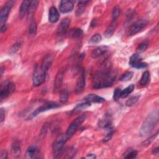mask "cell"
<instances>
[{"mask_svg": "<svg viewBox=\"0 0 159 159\" xmlns=\"http://www.w3.org/2000/svg\"><path fill=\"white\" fill-rule=\"evenodd\" d=\"M116 76V72L112 70L110 66H106L105 70L95 75L94 78L93 88L100 89L111 86Z\"/></svg>", "mask_w": 159, "mask_h": 159, "instance_id": "cell-1", "label": "cell"}, {"mask_svg": "<svg viewBox=\"0 0 159 159\" xmlns=\"http://www.w3.org/2000/svg\"><path fill=\"white\" fill-rule=\"evenodd\" d=\"M158 111L157 109L153 112L150 113L143 122L140 130V135L143 137L150 134L158 123Z\"/></svg>", "mask_w": 159, "mask_h": 159, "instance_id": "cell-2", "label": "cell"}, {"mask_svg": "<svg viewBox=\"0 0 159 159\" xmlns=\"http://www.w3.org/2000/svg\"><path fill=\"white\" fill-rule=\"evenodd\" d=\"M69 138L65 134L58 135L55 139L53 145V150L54 153V158H58L63 151V147L66 142Z\"/></svg>", "mask_w": 159, "mask_h": 159, "instance_id": "cell-3", "label": "cell"}, {"mask_svg": "<svg viewBox=\"0 0 159 159\" xmlns=\"http://www.w3.org/2000/svg\"><path fill=\"white\" fill-rule=\"evenodd\" d=\"M87 117V114L86 113L83 114L80 116H79L77 118H76L68 126L66 132V135H67V137L68 138L71 137L74 133L76 132V130L78 129V128L80 126V125L85 120V119H86Z\"/></svg>", "mask_w": 159, "mask_h": 159, "instance_id": "cell-4", "label": "cell"}, {"mask_svg": "<svg viewBox=\"0 0 159 159\" xmlns=\"http://www.w3.org/2000/svg\"><path fill=\"white\" fill-rule=\"evenodd\" d=\"M46 75L47 71L43 70L40 66L36 68L32 77L34 86H39L41 85L45 81Z\"/></svg>", "mask_w": 159, "mask_h": 159, "instance_id": "cell-5", "label": "cell"}, {"mask_svg": "<svg viewBox=\"0 0 159 159\" xmlns=\"http://www.w3.org/2000/svg\"><path fill=\"white\" fill-rule=\"evenodd\" d=\"M60 106L58 103L56 102H53V101H48L47 102H45L44 104H43L42 106H41L40 107H38L37 109H35L31 114L30 116H29V117L28 119H32L34 117H35L36 116H37L39 113L52 109H56L59 107Z\"/></svg>", "mask_w": 159, "mask_h": 159, "instance_id": "cell-6", "label": "cell"}, {"mask_svg": "<svg viewBox=\"0 0 159 159\" xmlns=\"http://www.w3.org/2000/svg\"><path fill=\"white\" fill-rule=\"evenodd\" d=\"M14 2H15V1H9L7 2L4 4V6L2 7V8L1 11V14H0L1 27L6 25V22L8 17L9 12L11 11L12 6L14 4Z\"/></svg>", "mask_w": 159, "mask_h": 159, "instance_id": "cell-7", "label": "cell"}, {"mask_svg": "<svg viewBox=\"0 0 159 159\" xmlns=\"http://www.w3.org/2000/svg\"><path fill=\"white\" fill-rule=\"evenodd\" d=\"M147 24V22L146 20L142 19L140 20H138L135 23H134L129 29L128 34L129 35H134L140 31H141L143 28L146 27Z\"/></svg>", "mask_w": 159, "mask_h": 159, "instance_id": "cell-8", "label": "cell"}, {"mask_svg": "<svg viewBox=\"0 0 159 159\" xmlns=\"http://www.w3.org/2000/svg\"><path fill=\"white\" fill-rule=\"evenodd\" d=\"M15 84L12 82H9L6 83L1 89L0 93V99L1 100H3L6 98L10 94L12 93L15 90Z\"/></svg>", "mask_w": 159, "mask_h": 159, "instance_id": "cell-9", "label": "cell"}, {"mask_svg": "<svg viewBox=\"0 0 159 159\" xmlns=\"http://www.w3.org/2000/svg\"><path fill=\"white\" fill-rule=\"evenodd\" d=\"M85 70H82L76 83L75 91L76 93H80L83 91L85 86Z\"/></svg>", "mask_w": 159, "mask_h": 159, "instance_id": "cell-10", "label": "cell"}, {"mask_svg": "<svg viewBox=\"0 0 159 159\" xmlns=\"http://www.w3.org/2000/svg\"><path fill=\"white\" fill-rule=\"evenodd\" d=\"M73 3L71 1L63 0L59 4V10L61 13H68L71 12L73 9Z\"/></svg>", "mask_w": 159, "mask_h": 159, "instance_id": "cell-11", "label": "cell"}, {"mask_svg": "<svg viewBox=\"0 0 159 159\" xmlns=\"http://www.w3.org/2000/svg\"><path fill=\"white\" fill-rule=\"evenodd\" d=\"M70 24V19L68 18H64L61 20L60 25L57 29V34L62 35L67 32L68 29Z\"/></svg>", "mask_w": 159, "mask_h": 159, "instance_id": "cell-12", "label": "cell"}, {"mask_svg": "<svg viewBox=\"0 0 159 159\" xmlns=\"http://www.w3.org/2000/svg\"><path fill=\"white\" fill-rule=\"evenodd\" d=\"M64 71L65 69L63 68H61L60 70H59L57 74L55 82H54V91L57 92L58 91L60 90L62 81H63V75H64Z\"/></svg>", "mask_w": 159, "mask_h": 159, "instance_id": "cell-13", "label": "cell"}, {"mask_svg": "<svg viewBox=\"0 0 159 159\" xmlns=\"http://www.w3.org/2000/svg\"><path fill=\"white\" fill-rule=\"evenodd\" d=\"M53 60V57L51 54L46 55L42 60V62L40 67L43 70L47 72V71L48 70V69L50 68V67L52 64Z\"/></svg>", "mask_w": 159, "mask_h": 159, "instance_id": "cell-14", "label": "cell"}, {"mask_svg": "<svg viewBox=\"0 0 159 159\" xmlns=\"http://www.w3.org/2000/svg\"><path fill=\"white\" fill-rule=\"evenodd\" d=\"M84 99L85 101L88 102L89 103H101L105 101V99L103 98L94 94H88L84 98Z\"/></svg>", "mask_w": 159, "mask_h": 159, "instance_id": "cell-15", "label": "cell"}, {"mask_svg": "<svg viewBox=\"0 0 159 159\" xmlns=\"http://www.w3.org/2000/svg\"><path fill=\"white\" fill-rule=\"evenodd\" d=\"M59 13L58 10L55 7H51L49 10L48 20L52 23H55L58 21L59 19Z\"/></svg>", "mask_w": 159, "mask_h": 159, "instance_id": "cell-16", "label": "cell"}, {"mask_svg": "<svg viewBox=\"0 0 159 159\" xmlns=\"http://www.w3.org/2000/svg\"><path fill=\"white\" fill-rule=\"evenodd\" d=\"M30 1H23L20 4L19 7V17L20 19H22L25 15L27 13L29 6L30 4Z\"/></svg>", "mask_w": 159, "mask_h": 159, "instance_id": "cell-17", "label": "cell"}, {"mask_svg": "<svg viewBox=\"0 0 159 159\" xmlns=\"http://www.w3.org/2000/svg\"><path fill=\"white\" fill-rule=\"evenodd\" d=\"M142 61V58L139 53L133 54L129 60V65L134 68H135L137 65Z\"/></svg>", "mask_w": 159, "mask_h": 159, "instance_id": "cell-18", "label": "cell"}, {"mask_svg": "<svg viewBox=\"0 0 159 159\" xmlns=\"http://www.w3.org/2000/svg\"><path fill=\"white\" fill-rule=\"evenodd\" d=\"M99 125L101 128L112 129V122L109 116H106L104 119H101L99 122Z\"/></svg>", "mask_w": 159, "mask_h": 159, "instance_id": "cell-19", "label": "cell"}, {"mask_svg": "<svg viewBox=\"0 0 159 159\" xmlns=\"http://www.w3.org/2000/svg\"><path fill=\"white\" fill-rule=\"evenodd\" d=\"M107 47L106 46H101L99 47L96 48L95 50H94L91 53V56L93 58H98L101 55H102L103 54H104L106 51H107Z\"/></svg>", "mask_w": 159, "mask_h": 159, "instance_id": "cell-20", "label": "cell"}, {"mask_svg": "<svg viewBox=\"0 0 159 159\" xmlns=\"http://www.w3.org/2000/svg\"><path fill=\"white\" fill-rule=\"evenodd\" d=\"M38 153V150L36 146L30 145L27 148L25 153V157L27 158H32L35 157V155Z\"/></svg>", "mask_w": 159, "mask_h": 159, "instance_id": "cell-21", "label": "cell"}, {"mask_svg": "<svg viewBox=\"0 0 159 159\" xmlns=\"http://www.w3.org/2000/svg\"><path fill=\"white\" fill-rule=\"evenodd\" d=\"M117 27V22L116 20H112V22L108 26L107 29L105 31V36L106 37H110L114 34L116 28Z\"/></svg>", "mask_w": 159, "mask_h": 159, "instance_id": "cell-22", "label": "cell"}, {"mask_svg": "<svg viewBox=\"0 0 159 159\" xmlns=\"http://www.w3.org/2000/svg\"><path fill=\"white\" fill-rule=\"evenodd\" d=\"M83 32L82 29L80 28H73L70 29L68 35L70 37L73 39H78L81 37L83 35Z\"/></svg>", "mask_w": 159, "mask_h": 159, "instance_id": "cell-23", "label": "cell"}, {"mask_svg": "<svg viewBox=\"0 0 159 159\" xmlns=\"http://www.w3.org/2000/svg\"><path fill=\"white\" fill-rule=\"evenodd\" d=\"M11 150L13 155L14 156H19L20 154L21 148H20V143L18 141L16 140L12 143V147H11Z\"/></svg>", "mask_w": 159, "mask_h": 159, "instance_id": "cell-24", "label": "cell"}, {"mask_svg": "<svg viewBox=\"0 0 159 159\" xmlns=\"http://www.w3.org/2000/svg\"><path fill=\"white\" fill-rule=\"evenodd\" d=\"M37 32V23L34 19H30V24L28 29V34L29 35H34Z\"/></svg>", "mask_w": 159, "mask_h": 159, "instance_id": "cell-25", "label": "cell"}, {"mask_svg": "<svg viewBox=\"0 0 159 159\" xmlns=\"http://www.w3.org/2000/svg\"><path fill=\"white\" fill-rule=\"evenodd\" d=\"M89 2L88 1H80L78 5V9L76 10V16H79L81 15V14L84 11V9L86 8V6H87V4Z\"/></svg>", "mask_w": 159, "mask_h": 159, "instance_id": "cell-26", "label": "cell"}, {"mask_svg": "<svg viewBox=\"0 0 159 159\" xmlns=\"http://www.w3.org/2000/svg\"><path fill=\"white\" fill-rule=\"evenodd\" d=\"M38 3H39V2L37 1H30L28 11H27L28 16L32 17L34 15V12L35 11V9H36V7H37V6L38 5Z\"/></svg>", "mask_w": 159, "mask_h": 159, "instance_id": "cell-27", "label": "cell"}, {"mask_svg": "<svg viewBox=\"0 0 159 159\" xmlns=\"http://www.w3.org/2000/svg\"><path fill=\"white\" fill-rule=\"evenodd\" d=\"M91 106V103L88 102H86L85 101L84 102H83V103H80V104H78V105L76 106V107L72 110L71 112H78L79 111H81V110L83 109H84L85 108H87L89 106Z\"/></svg>", "mask_w": 159, "mask_h": 159, "instance_id": "cell-28", "label": "cell"}, {"mask_svg": "<svg viewBox=\"0 0 159 159\" xmlns=\"http://www.w3.org/2000/svg\"><path fill=\"white\" fill-rule=\"evenodd\" d=\"M135 86L134 84H130L129 86H128L127 88H125L124 90L121 91V98H126L128 96L134 89Z\"/></svg>", "mask_w": 159, "mask_h": 159, "instance_id": "cell-29", "label": "cell"}, {"mask_svg": "<svg viewBox=\"0 0 159 159\" xmlns=\"http://www.w3.org/2000/svg\"><path fill=\"white\" fill-rule=\"evenodd\" d=\"M69 93L67 89H64L60 91V101L61 103H65L68 99Z\"/></svg>", "mask_w": 159, "mask_h": 159, "instance_id": "cell-30", "label": "cell"}, {"mask_svg": "<svg viewBox=\"0 0 159 159\" xmlns=\"http://www.w3.org/2000/svg\"><path fill=\"white\" fill-rule=\"evenodd\" d=\"M101 40H102L101 35L99 34H95L89 39V43L90 45L97 44V43H99L101 41Z\"/></svg>", "mask_w": 159, "mask_h": 159, "instance_id": "cell-31", "label": "cell"}, {"mask_svg": "<svg viewBox=\"0 0 159 159\" xmlns=\"http://www.w3.org/2000/svg\"><path fill=\"white\" fill-rule=\"evenodd\" d=\"M149 79H150V73L148 71H145L143 73L141 77V79L140 80V84L142 86L146 85L148 83Z\"/></svg>", "mask_w": 159, "mask_h": 159, "instance_id": "cell-32", "label": "cell"}, {"mask_svg": "<svg viewBox=\"0 0 159 159\" xmlns=\"http://www.w3.org/2000/svg\"><path fill=\"white\" fill-rule=\"evenodd\" d=\"M140 98V95H135L134 96H132L131 98H130L125 102V104L127 106L130 107L134 106V104H135L137 103V102L138 101V100Z\"/></svg>", "mask_w": 159, "mask_h": 159, "instance_id": "cell-33", "label": "cell"}, {"mask_svg": "<svg viewBox=\"0 0 159 159\" xmlns=\"http://www.w3.org/2000/svg\"><path fill=\"white\" fill-rule=\"evenodd\" d=\"M133 72L132 71H126L122 75L120 78V80L122 81H127L130 80L133 77Z\"/></svg>", "mask_w": 159, "mask_h": 159, "instance_id": "cell-34", "label": "cell"}, {"mask_svg": "<svg viewBox=\"0 0 159 159\" xmlns=\"http://www.w3.org/2000/svg\"><path fill=\"white\" fill-rule=\"evenodd\" d=\"M120 13V8L117 6H115L113 8V10H112V20H116V19L119 17Z\"/></svg>", "mask_w": 159, "mask_h": 159, "instance_id": "cell-35", "label": "cell"}, {"mask_svg": "<svg viewBox=\"0 0 159 159\" xmlns=\"http://www.w3.org/2000/svg\"><path fill=\"white\" fill-rule=\"evenodd\" d=\"M148 43L147 42H142V43H140L139 46L137 47V52L139 53H142V52H143L144 51L146 50V49L148 48Z\"/></svg>", "mask_w": 159, "mask_h": 159, "instance_id": "cell-36", "label": "cell"}, {"mask_svg": "<svg viewBox=\"0 0 159 159\" xmlns=\"http://www.w3.org/2000/svg\"><path fill=\"white\" fill-rule=\"evenodd\" d=\"M137 152L136 150H130L129 152H127L125 153V155L124 156V158L131 159V158H135L137 157Z\"/></svg>", "mask_w": 159, "mask_h": 159, "instance_id": "cell-37", "label": "cell"}, {"mask_svg": "<svg viewBox=\"0 0 159 159\" xmlns=\"http://www.w3.org/2000/svg\"><path fill=\"white\" fill-rule=\"evenodd\" d=\"M121 91H122V90L119 88H117L115 89V91H114V94H113V98L115 101H117L121 98V96H120Z\"/></svg>", "mask_w": 159, "mask_h": 159, "instance_id": "cell-38", "label": "cell"}, {"mask_svg": "<svg viewBox=\"0 0 159 159\" xmlns=\"http://www.w3.org/2000/svg\"><path fill=\"white\" fill-rule=\"evenodd\" d=\"M158 132H157L156 134H155L151 136L150 138H148V139H147L146 140H145V141L142 143V145H144V146L150 145V144L151 143V142H152L153 140H155V139L156 138V137H157V135H158Z\"/></svg>", "mask_w": 159, "mask_h": 159, "instance_id": "cell-39", "label": "cell"}, {"mask_svg": "<svg viewBox=\"0 0 159 159\" xmlns=\"http://www.w3.org/2000/svg\"><path fill=\"white\" fill-rule=\"evenodd\" d=\"M114 134V131L112 129H110L109 132L107 134V135L105 136V137L104 138V142H107V141H109L112 137Z\"/></svg>", "mask_w": 159, "mask_h": 159, "instance_id": "cell-40", "label": "cell"}, {"mask_svg": "<svg viewBox=\"0 0 159 159\" xmlns=\"http://www.w3.org/2000/svg\"><path fill=\"white\" fill-rule=\"evenodd\" d=\"M20 43H15L12 47V48H11V52L12 53H16L17 50H18V49H19V48L20 47Z\"/></svg>", "mask_w": 159, "mask_h": 159, "instance_id": "cell-41", "label": "cell"}, {"mask_svg": "<svg viewBox=\"0 0 159 159\" xmlns=\"http://www.w3.org/2000/svg\"><path fill=\"white\" fill-rule=\"evenodd\" d=\"M5 118V111L3 108H1L0 110V122L2 123Z\"/></svg>", "mask_w": 159, "mask_h": 159, "instance_id": "cell-42", "label": "cell"}, {"mask_svg": "<svg viewBox=\"0 0 159 159\" xmlns=\"http://www.w3.org/2000/svg\"><path fill=\"white\" fill-rule=\"evenodd\" d=\"M7 157V153L6 150H3L1 153V159H5Z\"/></svg>", "mask_w": 159, "mask_h": 159, "instance_id": "cell-43", "label": "cell"}, {"mask_svg": "<svg viewBox=\"0 0 159 159\" xmlns=\"http://www.w3.org/2000/svg\"><path fill=\"white\" fill-rule=\"evenodd\" d=\"M84 158H92V159H94V158H96V157L94 154L90 153V154H88V155H86Z\"/></svg>", "mask_w": 159, "mask_h": 159, "instance_id": "cell-44", "label": "cell"}, {"mask_svg": "<svg viewBox=\"0 0 159 159\" xmlns=\"http://www.w3.org/2000/svg\"><path fill=\"white\" fill-rule=\"evenodd\" d=\"M158 147H157V148H155V149L153 150V153L154 155H156V154L158 153Z\"/></svg>", "mask_w": 159, "mask_h": 159, "instance_id": "cell-45", "label": "cell"}, {"mask_svg": "<svg viewBox=\"0 0 159 159\" xmlns=\"http://www.w3.org/2000/svg\"><path fill=\"white\" fill-rule=\"evenodd\" d=\"M96 24V19H93L91 22V26H94Z\"/></svg>", "mask_w": 159, "mask_h": 159, "instance_id": "cell-46", "label": "cell"}]
</instances>
